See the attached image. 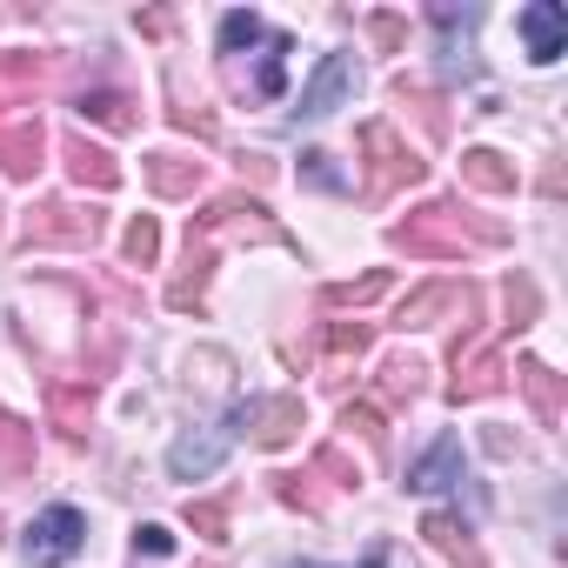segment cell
<instances>
[{
    "instance_id": "cell-1",
    "label": "cell",
    "mask_w": 568,
    "mask_h": 568,
    "mask_svg": "<svg viewBox=\"0 0 568 568\" xmlns=\"http://www.w3.org/2000/svg\"><path fill=\"white\" fill-rule=\"evenodd\" d=\"M481 241H488V234L462 221V201H428L422 214L395 221V247H408V254H422V261H468Z\"/></svg>"
},
{
    "instance_id": "cell-2",
    "label": "cell",
    "mask_w": 568,
    "mask_h": 568,
    "mask_svg": "<svg viewBox=\"0 0 568 568\" xmlns=\"http://www.w3.org/2000/svg\"><path fill=\"white\" fill-rule=\"evenodd\" d=\"M21 241L28 247H94L101 241V207H88V201H41V207H28Z\"/></svg>"
},
{
    "instance_id": "cell-3",
    "label": "cell",
    "mask_w": 568,
    "mask_h": 568,
    "mask_svg": "<svg viewBox=\"0 0 568 568\" xmlns=\"http://www.w3.org/2000/svg\"><path fill=\"white\" fill-rule=\"evenodd\" d=\"M21 548H28L34 568H61V561H74V555L88 548V515H81L74 501H54V508H41V515L28 521Z\"/></svg>"
},
{
    "instance_id": "cell-4",
    "label": "cell",
    "mask_w": 568,
    "mask_h": 568,
    "mask_svg": "<svg viewBox=\"0 0 568 568\" xmlns=\"http://www.w3.org/2000/svg\"><path fill=\"white\" fill-rule=\"evenodd\" d=\"M221 428H227V435H247V442H261V448H281V442L302 435V402H295V395H247V402L227 408Z\"/></svg>"
},
{
    "instance_id": "cell-5",
    "label": "cell",
    "mask_w": 568,
    "mask_h": 568,
    "mask_svg": "<svg viewBox=\"0 0 568 568\" xmlns=\"http://www.w3.org/2000/svg\"><path fill=\"white\" fill-rule=\"evenodd\" d=\"M362 148H368V161H375V168H368V194H395V187H415V181L428 174V161H422L388 121H368V128H362Z\"/></svg>"
},
{
    "instance_id": "cell-6",
    "label": "cell",
    "mask_w": 568,
    "mask_h": 568,
    "mask_svg": "<svg viewBox=\"0 0 568 568\" xmlns=\"http://www.w3.org/2000/svg\"><path fill=\"white\" fill-rule=\"evenodd\" d=\"M187 234H194V241H221V234H234V241H281V227L267 221V207L247 201V194H221V201H207V207L187 221Z\"/></svg>"
},
{
    "instance_id": "cell-7",
    "label": "cell",
    "mask_w": 568,
    "mask_h": 568,
    "mask_svg": "<svg viewBox=\"0 0 568 568\" xmlns=\"http://www.w3.org/2000/svg\"><path fill=\"white\" fill-rule=\"evenodd\" d=\"M501 382H508V368H501V355H495L481 335L455 342V382H448L455 402H481V395H495Z\"/></svg>"
},
{
    "instance_id": "cell-8",
    "label": "cell",
    "mask_w": 568,
    "mask_h": 568,
    "mask_svg": "<svg viewBox=\"0 0 568 568\" xmlns=\"http://www.w3.org/2000/svg\"><path fill=\"white\" fill-rule=\"evenodd\" d=\"M515 34H521L528 61L548 68V61H561V48H568V8H555V0H528V8L515 14Z\"/></svg>"
},
{
    "instance_id": "cell-9",
    "label": "cell",
    "mask_w": 568,
    "mask_h": 568,
    "mask_svg": "<svg viewBox=\"0 0 568 568\" xmlns=\"http://www.w3.org/2000/svg\"><path fill=\"white\" fill-rule=\"evenodd\" d=\"M355 94V54H328L322 68H315V81L302 88V101H295V121H328L342 101Z\"/></svg>"
},
{
    "instance_id": "cell-10",
    "label": "cell",
    "mask_w": 568,
    "mask_h": 568,
    "mask_svg": "<svg viewBox=\"0 0 568 568\" xmlns=\"http://www.w3.org/2000/svg\"><path fill=\"white\" fill-rule=\"evenodd\" d=\"M227 448H234L227 428H194V435H181V442L168 448V475H174V481H201V475H214V468L227 462Z\"/></svg>"
},
{
    "instance_id": "cell-11",
    "label": "cell",
    "mask_w": 568,
    "mask_h": 568,
    "mask_svg": "<svg viewBox=\"0 0 568 568\" xmlns=\"http://www.w3.org/2000/svg\"><path fill=\"white\" fill-rule=\"evenodd\" d=\"M41 154H48V128L34 114L28 121H0V174H8V181H34Z\"/></svg>"
},
{
    "instance_id": "cell-12",
    "label": "cell",
    "mask_w": 568,
    "mask_h": 568,
    "mask_svg": "<svg viewBox=\"0 0 568 568\" xmlns=\"http://www.w3.org/2000/svg\"><path fill=\"white\" fill-rule=\"evenodd\" d=\"M448 308H475V288H455V281H428V288H415L402 308H395V328H428L435 315H448Z\"/></svg>"
},
{
    "instance_id": "cell-13",
    "label": "cell",
    "mask_w": 568,
    "mask_h": 568,
    "mask_svg": "<svg viewBox=\"0 0 568 568\" xmlns=\"http://www.w3.org/2000/svg\"><path fill=\"white\" fill-rule=\"evenodd\" d=\"M61 154H68V174H74V187H94V194H114V187H121V168H114V154H108V148H94L88 134H68V141H61Z\"/></svg>"
},
{
    "instance_id": "cell-14",
    "label": "cell",
    "mask_w": 568,
    "mask_h": 568,
    "mask_svg": "<svg viewBox=\"0 0 568 568\" xmlns=\"http://www.w3.org/2000/svg\"><path fill=\"white\" fill-rule=\"evenodd\" d=\"M148 187L161 194V201H187V194H201V181H207V161H194V154H148Z\"/></svg>"
},
{
    "instance_id": "cell-15",
    "label": "cell",
    "mask_w": 568,
    "mask_h": 568,
    "mask_svg": "<svg viewBox=\"0 0 568 568\" xmlns=\"http://www.w3.org/2000/svg\"><path fill=\"white\" fill-rule=\"evenodd\" d=\"M455 481H462V435H442L428 455L408 462V488H415V495H442V488H455Z\"/></svg>"
},
{
    "instance_id": "cell-16",
    "label": "cell",
    "mask_w": 568,
    "mask_h": 568,
    "mask_svg": "<svg viewBox=\"0 0 568 568\" xmlns=\"http://www.w3.org/2000/svg\"><path fill=\"white\" fill-rule=\"evenodd\" d=\"M48 415H54V428H61L68 442H81V435H88V415H94V375L54 382V388H48Z\"/></svg>"
},
{
    "instance_id": "cell-17",
    "label": "cell",
    "mask_w": 568,
    "mask_h": 568,
    "mask_svg": "<svg viewBox=\"0 0 568 568\" xmlns=\"http://www.w3.org/2000/svg\"><path fill=\"white\" fill-rule=\"evenodd\" d=\"M462 181L475 187V194H515V161L508 154H495V148H468L462 154Z\"/></svg>"
},
{
    "instance_id": "cell-18",
    "label": "cell",
    "mask_w": 568,
    "mask_h": 568,
    "mask_svg": "<svg viewBox=\"0 0 568 568\" xmlns=\"http://www.w3.org/2000/svg\"><path fill=\"white\" fill-rule=\"evenodd\" d=\"M515 382H521V395H528L535 422H541V428H555V422H561V375H555L548 362H521V368H515Z\"/></svg>"
},
{
    "instance_id": "cell-19",
    "label": "cell",
    "mask_w": 568,
    "mask_h": 568,
    "mask_svg": "<svg viewBox=\"0 0 568 568\" xmlns=\"http://www.w3.org/2000/svg\"><path fill=\"white\" fill-rule=\"evenodd\" d=\"M422 535H428L455 568H488V561H481V548H475V528H468V521H455V515H428V521H422Z\"/></svg>"
},
{
    "instance_id": "cell-20",
    "label": "cell",
    "mask_w": 568,
    "mask_h": 568,
    "mask_svg": "<svg viewBox=\"0 0 568 568\" xmlns=\"http://www.w3.org/2000/svg\"><path fill=\"white\" fill-rule=\"evenodd\" d=\"M81 121H101V128H114V134H128V128H141V114H134V101L121 94V88H94V94H81V108H74Z\"/></svg>"
},
{
    "instance_id": "cell-21",
    "label": "cell",
    "mask_w": 568,
    "mask_h": 568,
    "mask_svg": "<svg viewBox=\"0 0 568 568\" xmlns=\"http://www.w3.org/2000/svg\"><path fill=\"white\" fill-rule=\"evenodd\" d=\"M422 388H428V362L422 355H388L382 362V395L388 402H415Z\"/></svg>"
},
{
    "instance_id": "cell-22",
    "label": "cell",
    "mask_w": 568,
    "mask_h": 568,
    "mask_svg": "<svg viewBox=\"0 0 568 568\" xmlns=\"http://www.w3.org/2000/svg\"><path fill=\"white\" fill-rule=\"evenodd\" d=\"M34 468V428L21 415H0V475H28Z\"/></svg>"
},
{
    "instance_id": "cell-23",
    "label": "cell",
    "mask_w": 568,
    "mask_h": 568,
    "mask_svg": "<svg viewBox=\"0 0 568 568\" xmlns=\"http://www.w3.org/2000/svg\"><path fill=\"white\" fill-rule=\"evenodd\" d=\"M382 295H388V274H382V267L362 274V281H328V288H322L328 308H368V302H382Z\"/></svg>"
},
{
    "instance_id": "cell-24",
    "label": "cell",
    "mask_w": 568,
    "mask_h": 568,
    "mask_svg": "<svg viewBox=\"0 0 568 568\" xmlns=\"http://www.w3.org/2000/svg\"><path fill=\"white\" fill-rule=\"evenodd\" d=\"M261 34H267L261 14H221V54H227V61H234L241 48H261Z\"/></svg>"
},
{
    "instance_id": "cell-25",
    "label": "cell",
    "mask_w": 568,
    "mask_h": 568,
    "mask_svg": "<svg viewBox=\"0 0 568 568\" xmlns=\"http://www.w3.org/2000/svg\"><path fill=\"white\" fill-rule=\"evenodd\" d=\"M41 81H48L41 54H0V94H8V88H41Z\"/></svg>"
},
{
    "instance_id": "cell-26",
    "label": "cell",
    "mask_w": 568,
    "mask_h": 568,
    "mask_svg": "<svg viewBox=\"0 0 568 568\" xmlns=\"http://www.w3.org/2000/svg\"><path fill=\"white\" fill-rule=\"evenodd\" d=\"M121 254H128L134 267H148V261L161 254V227H154V214H141V221H128V241H121Z\"/></svg>"
},
{
    "instance_id": "cell-27",
    "label": "cell",
    "mask_w": 568,
    "mask_h": 568,
    "mask_svg": "<svg viewBox=\"0 0 568 568\" xmlns=\"http://www.w3.org/2000/svg\"><path fill=\"white\" fill-rule=\"evenodd\" d=\"M187 528L207 541H227V501H187Z\"/></svg>"
},
{
    "instance_id": "cell-28",
    "label": "cell",
    "mask_w": 568,
    "mask_h": 568,
    "mask_svg": "<svg viewBox=\"0 0 568 568\" xmlns=\"http://www.w3.org/2000/svg\"><path fill=\"white\" fill-rule=\"evenodd\" d=\"M328 355H342V362L355 355V362H362V355H368V322H335V328H328Z\"/></svg>"
},
{
    "instance_id": "cell-29",
    "label": "cell",
    "mask_w": 568,
    "mask_h": 568,
    "mask_svg": "<svg viewBox=\"0 0 568 568\" xmlns=\"http://www.w3.org/2000/svg\"><path fill=\"white\" fill-rule=\"evenodd\" d=\"M342 428H348V435H362L368 448H382V435H388V428H382V415H375L368 402H362V408L348 402V408H342Z\"/></svg>"
},
{
    "instance_id": "cell-30",
    "label": "cell",
    "mask_w": 568,
    "mask_h": 568,
    "mask_svg": "<svg viewBox=\"0 0 568 568\" xmlns=\"http://www.w3.org/2000/svg\"><path fill=\"white\" fill-rule=\"evenodd\" d=\"M315 468H322V475H335V488H362V462H348V455H342L335 442H328V448L315 455Z\"/></svg>"
},
{
    "instance_id": "cell-31",
    "label": "cell",
    "mask_w": 568,
    "mask_h": 568,
    "mask_svg": "<svg viewBox=\"0 0 568 568\" xmlns=\"http://www.w3.org/2000/svg\"><path fill=\"white\" fill-rule=\"evenodd\" d=\"M302 174H308L315 187H348V174L335 168V154H308V161H302Z\"/></svg>"
},
{
    "instance_id": "cell-32",
    "label": "cell",
    "mask_w": 568,
    "mask_h": 568,
    "mask_svg": "<svg viewBox=\"0 0 568 568\" xmlns=\"http://www.w3.org/2000/svg\"><path fill=\"white\" fill-rule=\"evenodd\" d=\"M168 548H174V535H168L161 521H141V528H134V555H168Z\"/></svg>"
},
{
    "instance_id": "cell-33",
    "label": "cell",
    "mask_w": 568,
    "mask_h": 568,
    "mask_svg": "<svg viewBox=\"0 0 568 568\" xmlns=\"http://www.w3.org/2000/svg\"><path fill=\"white\" fill-rule=\"evenodd\" d=\"M174 128H181V134H201V141H214V114H207V108H174Z\"/></svg>"
},
{
    "instance_id": "cell-34",
    "label": "cell",
    "mask_w": 568,
    "mask_h": 568,
    "mask_svg": "<svg viewBox=\"0 0 568 568\" xmlns=\"http://www.w3.org/2000/svg\"><path fill=\"white\" fill-rule=\"evenodd\" d=\"M368 34L395 54V48H402V14H368Z\"/></svg>"
},
{
    "instance_id": "cell-35",
    "label": "cell",
    "mask_w": 568,
    "mask_h": 568,
    "mask_svg": "<svg viewBox=\"0 0 568 568\" xmlns=\"http://www.w3.org/2000/svg\"><path fill=\"white\" fill-rule=\"evenodd\" d=\"M382 561H388V555H382V548H375V555H368V561H362V568H382ZM288 568H322V561H288Z\"/></svg>"
},
{
    "instance_id": "cell-36",
    "label": "cell",
    "mask_w": 568,
    "mask_h": 568,
    "mask_svg": "<svg viewBox=\"0 0 568 568\" xmlns=\"http://www.w3.org/2000/svg\"><path fill=\"white\" fill-rule=\"evenodd\" d=\"M8 108H14V94H0V121H8Z\"/></svg>"
},
{
    "instance_id": "cell-37",
    "label": "cell",
    "mask_w": 568,
    "mask_h": 568,
    "mask_svg": "<svg viewBox=\"0 0 568 568\" xmlns=\"http://www.w3.org/2000/svg\"><path fill=\"white\" fill-rule=\"evenodd\" d=\"M0 528H8V521H0Z\"/></svg>"
}]
</instances>
